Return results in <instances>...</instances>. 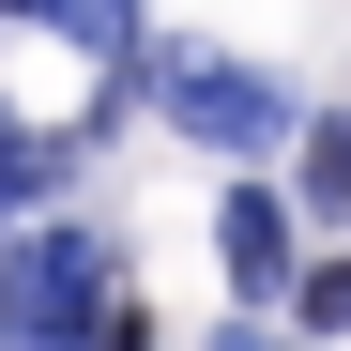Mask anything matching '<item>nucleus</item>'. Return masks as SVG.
Wrapping results in <instances>:
<instances>
[{"label": "nucleus", "instance_id": "f257e3e1", "mask_svg": "<svg viewBox=\"0 0 351 351\" xmlns=\"http://www.w3.org/2000/svg\"><path fill=\"white\" fill-rule=\"evenodd\" d=\"M107 260L92 229H16L0 245V351H92V321H107Z\"/></svg>", "mask_w": 351, "mask_h": 351}, {"label": "nucleus", "instance_id": "423d86ee", "mask_svg": "<svg viewBox=\"0 0 351 351\" xmlns=\"http://www.w3.org/2000/svg\"><path fill=\"white\" fill-rule=\"evenodd\" d=\"M31 16H62V46H92V62H123V31H138V0H31Z\"/></svg>", "mask_w": 351, "mask_h": 351}, {"label": "nucleus", "instance_id": "20e7f679", "mask_svg": "<svg viewBox=\"0 0 351 351\" xmlns=\"http://www.w3.org/2000/svg\"><path fill=\"white\" fill-rule=\"evenodd\" d=\"M62 168H77V138H31V123H0V214H46V199H62Z\"/></svg>", "mask_w": 351, "mask_h": 351}, {"label": "nucleus", "instance_id": "39448f33", "mask_svg": "<svg viewBox=\"0 0 351 351\" xmlns=\"http://www.w3.org/2000/svg\"><path fill=\"white\" fill-rule=\"evenodd\" d=\"M290 336H351V260H306V275H290Z\"/></svg>", "mask_w": 351, "mask_h": 351}, {"label": "nucleus", "instance_id": "f03ea898", "mask_svg": "<svg viewBox=\"0 0 351 351\" xmlns=\"http://www.w3.org/2000/svg\"><path fill=\"white\" fill-rule=\"evenodd\" d=\"M153 92H168V123H184L199 153H275V138H290V92L245 77V62H214V46H168Z\"/></svg>", "mask_w": 351, "mask_h": 351}, {"label": "nucleus", "instance_id": "6e6552de", "mask_svg": "<svg viewBox=\"0 0 351 351\" xmlns=\"http://www.w3.org/2000/svg\"><path fill=\"white\" fill-rule=\"evenodd\" d=\"M214 351H275V336H214Z\"/></svg>", "mask_w": 351, "mask_h": 351}, {"label": "nucleus", "instance_id": "0eeeda50", "mask_svg": "<svg viewBox=\"0 0 351 351\" xmlns=\"http://www.w3.org/2000/svg\"><path fill=\"white\" fill-rule=\"evenodd\" d=\"M306 214H351V123H306Z\"/></svg>", "mask_w": 351, "mask_h": 351}, {"label": "nucleus", "instance_id": "7ed1b4c3", "mask_svg": "<svg viewBox=\"0 0 351 351\" xmlns=\"http://www.w3.org/2000/svg\"><path fill=\"white\" fill-rule=\"evenodd\" d=\"M214 245H229V290H245V306H275V290H290V199L245 184V199L214 214Z\"/></svg>", "mask_w": 351, "mask_h": 351}]
</instances>
